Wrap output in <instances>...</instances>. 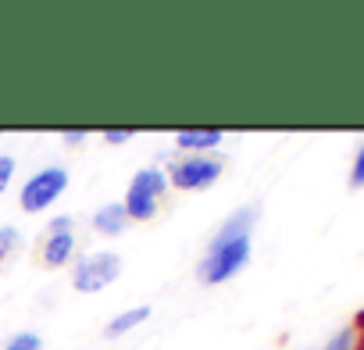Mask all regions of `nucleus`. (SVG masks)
Returning <instances> with one entry per match:
<instances>
[{"instance_id": "f3484780", "label": "nucleus", "mask_w": 364, "mask_h": 350, "mask_svg": "<svg viewBox=\"0 0 364 350\" xmlns=\"http://www.w3.org/2000/svg\"><path fill=\"white\" fill-rule=\"evenodd\" d=\"M357 325H360V329H364V314H360V322H357Z\"/></svg>"}, {"instance_id": "f8f14e48", "label": "nucleus", "mask_w": 364, "mask_h": 350, "mask_svg": "<svg viewBox=\"0 0 364 350\" xmlns=\"http://www.w3.org/2000/svg\"><path fill=\"white\" fill-rule=\"evenodd\" d=\"M325 350H357V329H339V332L325 343Z\"/></svg>"}, {"instance_id": "f03ea898", "label": "nucleus", "mask_w": 364, "mask_h": 350, "mask_svg": "<svg viewBox=\"0 0 364 350\" xmlns=\"http://www.w3.org/2000/svg\"><path fill=\"white\" fill-rule=\"evenodd\" d=\"M164 190H168V175L161 168H139L125 190V201H122L129 222H150L157 215V201Z\"/></svg>"}, {"instance_id": "9b49d317", "label": "nucleus", "mask_w": 364, "mask_h": 350, "mask_svg": "<svg viewBox=\"0 0 364 350\" xmlns=\"http://www.w3.org/2000/svg\"><path fill=\"white\" fill-rule=\"evenodd\" d=\"M18 243H22V236H18L15 226H0V261L11 258V254L18 250Z\"/></svg>"}, {"instance_id": "4468645a", "label": "nucleus", "mask_w": 364, "mask_h": 350, "mask_svg": "<svg viewBox=\"0 0 364 350\" xmlns=\"http://www.w3.org/2000/svg\"><path fill=\"white\" fill-rule=\"evenodd\" d=\"M350 186L353 190H360L364 186V147L357 150V157H353V168H350Z\"/></svg>"}, {"instance_id": "423d86ee", "label": "nucleus", "mask_w": 364, "mask_h": 350, "mask_svg": "<svg viewBox=\"0 0 364 350\" xmlns=\"http://www.w3.org/2000/svg\"><path fill=\"white\" fill-rule=\"evenodd\" d=\"M72 226L75 222L68 215H61V218L50 222L47 240H43V265L47 268H61V265L72 261V254H75V233H72Z\"/></svg>"}, {"instance_id": "6e6552de", "label": "nucleus", "mask_w": 364, "mask_h": 350, "mask_svg": "<svg viewBox=\"0 0 364 350\" xmlns=\"http://www.w3.org/2000/svg\"><path fill=\"white\" fill-rule=\"evenodd\" d=\"M93 229L100 233V236H122L125 233V226H129V215H125V208L122 204H100L97 211H93Z\"/></svg>"}, {"instance_id": "2eb2a0df", "label": "nucleus", "mask_w": 364, "mask_h": 350, "mask_svg": "<svg viewBox=\"0 0 364 350\" xmlns=\"http://www.w3.org/2000/svg\"><path fill=\"white\" fill-rule=\"evenodd\" d=\"M132 136H136V129H107V132H104V143H107V147H122V143H129Z\"/></svg>"}, {"instance_id": "9d476101", "label": "nucleus", "mask_w": 364, "mask_h": 350, "mask_svg": "<svg viewBox=\"0 0 364 350\" xmlns=\"http://www.w3.org/2000/svg\"><path fill=\"white\" fill-rule=\"evenodd\" d=\"M0 350H43V339L36 332H15Z\"/></svg>"}, {"instance_id": "0eeeda50", "label": "nucleus", "mask_w": 364, "mask_h": 350, "mask_svg": "<svg viewBox=\"0 0 364 350\" xmlns=\"http://www.w3.org/2000/svg\"><path fill=\"white\" fill-rule=\"evenodd\" d=\"M222 139H225L222 129H182V132H175V147L182 154H208Z\"/></svg>"}, {"instance_id": "39448f33", "label": "nucleus", "mask_w": 364, "mask_h": 350, "mask_svg": "<svg viewBox=\"0 0 364 350\" xmlns=\"http://www.w3.org/2000/svg\"><path fill=\"white\" fill-rule=\"evenodd\" d=\"M122 275V258L111 254V250H97V254H86L75 261L72 268V286L79 293H100L107 290L114 279Z\"/></svg>"}, {"instance_id": "1a4fd4ad", "label": "nucleus", "mask_w": 364, "mask_h": 350, "mask_svg": "<svg viewBox=\"0 0 364 350\" xmlns=\"http://www.w3.org/2000/svg\"><path fill=\"white\" fill-rule=\"evenodd\" d=\"M150 318V304H139V307H129V311H122V314H114L107 325H104V336L107 339H118V336H125V332H132V329H139L143 322Z\"/></svg>"}, {"instance_id": "20e7f679", "label": "nucleus", "mask_w": 364, "mask_h": 350, "mask_svg": "<svg viewBox=\"0 0 364 350\" xmlns=\"http://www.w3.org/2000/svg\"><path fill=\"white\" fill-rule=\"evenodd\" d=\"M222 157H211V154H182L178 161H171V168L164 171L168 183L175 190H208L222 179Z\"/></svg>"}, {"instance_id": "ddd939ff", "label": "nucleus", "mask_w": 364, "mask_h": 350, "mask_svg": "<svg viewBox=\"0 0 364 350\" xmlns=\"http://www.w3.org/2000/svg\"><path fill=\"white\" fill-rule=\"evenodd\" d=\"M15 157L11 154H0V193H8V186H11V179H15Z\"/></svg>"}, {"instance_id": "f257e3e1", "label": "nucleus", "mask_w": 364, "mask_h": 350, "mask_svg": "<svg viewBox=\"0 0 364 350\" xmlns=\"http://www.w3.org/2000/svg\"><path fill=\"white\" fill-rule=\"evenodd\" d=\"M257 215H261V208L247 204V208L232 211L218 226V233L211 236L204 258L197 261V279L204 286L229 282V279H236L247 268V261L254 254V222H257Z\"/></svg>"}, {"instance_id": "dca6fc26", "label": "nucleus", "mask_w": 364, "mask_h": 350, "mask_svg": "<svg viewBox=\"0 0 364 350\" xmlns=\"http://www.w3.org/2000/svg\"><path fill=\"white\" fill-rule=\"evenodd\" d=\"M61 139H65V143H72V147H79V143H86V139H90V129H65V132H61Z\"/></svg>"}, {"instance_id": "a211bd4d", "label": "nucleus", "mask_w": 364, "mask_h": 350, "mask_svg": "<svg viewBox=\"0 0 364 350\" xmlns=\"http://www.w3.org/2000/svg\"><path fill=\"white\" fill-rule=\"evenodd\" d=\"M357 350H364V346H357Z\"/></svg>"}, {"instance_id": "7ed1b4c3", "label": "nucleus", "mask_w": 364, "mask_h": 350, "mask_svg": "<svg viewBox=\"0 0 364 350\" xmlns=\"http://www.w3.org/2000/svg\"><path fill=\"white\" fill-rule=\"evenodd\" d=\"M65 190H68V168L65 164H47V168L33 171L29 179H26V186L18 193V204H22L26 215H40L54 201H61Z\"/></svg>"}]
</instances>
